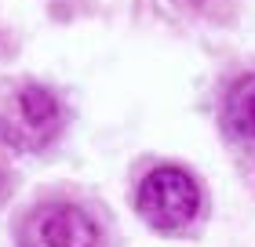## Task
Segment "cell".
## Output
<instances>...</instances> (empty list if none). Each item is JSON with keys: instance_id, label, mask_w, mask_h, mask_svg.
<instances>
[{"instance_id": "277c9868", "label": "cell", "mask_w": 255, "mask_h": 247, "mask_svg": "<svg viewBox=\"0 0 255 247\" xmlns=\"http://www.w3.org/2000/svg\"><path fill=\"white\" fill-rule=\"evenodd\" d=\"M223 131L234 142L255 146V73L230 84L223 98Z\"/></svg>"}, {"instance_id": "8992f818", "label": "cell", "mask_w": 255, "mask_h": 247, "mask_svg": "<svg viewBox=\"0 0 255 247\" xmlns=\"http://www.w3.org/2000/svg\"><path fill=\"white\" fill-rule=\"evenodd\" d=\"M193 4H204V0H193Z\"/></svg>"}, {"instance_id": "3957f363", "label": "cell", "mask_w": 255, "mask_h": 247, "mask_svg": "<svg viewBox=\"0 0 255 247\" xmlns=\"http://www.w3.org/2000/svg\"><path fill=\"white\" fill-rule=\"evenodd\" d=\"M18 247H99V229L77 204H40L18 229Z\"/></svg>"}, {"instance_id": "7a4b0ae2", "label": "cell", "mask_w": 255, "mask_h": 247, "mask_svg": "<svg viewBox=\"0 0 255 247\" xmlns=\"http://www.w3.org/2000/svg\"><path fill=\"white\" fill-rule=\"evenodd\" d=\"M138 215L157 233H179L201 215V185L182 167H157L138 185Z\"/></svg>"}, {"instance_id": "6da1fadb", "label": "cell", "mask_w": 255, "mask_h": 247, "mask_svg": "<svg viewBox=\"0 0 255 247\" xmlns=\"http://www.w3.org/2000/svg\"><path fill=\"white\" fill-rule=\"evenodd\" d=\"M66 109L44 84H22L0 109V142L15 153H40L59 138Z\"/></svg>"}, {"instance_id": "5b68a950", "label": "cell", "mask_w": 255, "mask_h": 247, "mask_svg": "<svg viewBox=\"0 0 255 247\" xmlns=\"http://www.w3.org/2000/svg\"><path fill=\"white\" fill-rule=\"evenodd\" d=\"M7 193H11V178H7V171L0 167V204L7 200Z\"/></svg>"}]
</instances>
